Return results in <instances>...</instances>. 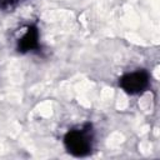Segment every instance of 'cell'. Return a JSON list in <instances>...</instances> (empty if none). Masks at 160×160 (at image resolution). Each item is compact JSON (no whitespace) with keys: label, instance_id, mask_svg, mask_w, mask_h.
<instances>
[{"label":"cell","instance_id":"7a4b0ae2","mask_svg":"<svg viewBox=\"0 0 160 160\" xmlns=\"http://www.w3.org/2000/svg\"><path fill=\"white\" fill-rule=\"evenodd\" d=\"M149 74L145 70H138L134 72L125 74L120 79L119 84L124 91H126L130 95H135L142 92L149 86Z\"/></svg>","mask_w":160,"mask_h":160},{"label":"cell","instance_id":"3957f363","mask_svg":"<svg viewBox=\"0 0 160 160\" xmlns=\"http://www.w3.org/2000/svg\"><path fill=\"white\" fill-rule=\"evenodd\" d=\"M39 48V30L36 26H28L18 39V50L21 52L32 51Z\"/></svg>","mask_w":160,"mask_h":160},{"label":"cell","instance_id":"6da1fadb","mask_svg":"<svg viewBox=\"0 0 160 160\" xmlns=\"http://www.w3.org/2000/svg\"><path fill=\"white\" fill-rule=\"evenodd\" d=\"M65 148L74 156H85L92 149V132L91 128L86 125L81 129L70 130L64 138Z\"/></svg>","mask_w":160,"mask_h":160},{"label":"cell","instance_id":"277c9868","mask_svg":"<svg viewBox=\"0 0 160 160\" xmlns=\"http://www.w3.org/2000/svg\"><path fill=\"white\" fill-rule=\"evenodd\" d=\"M19 0H0V10H9L15 8Z\"/></svg>","mask_w":160,"mask_h":160}]
</instances>
